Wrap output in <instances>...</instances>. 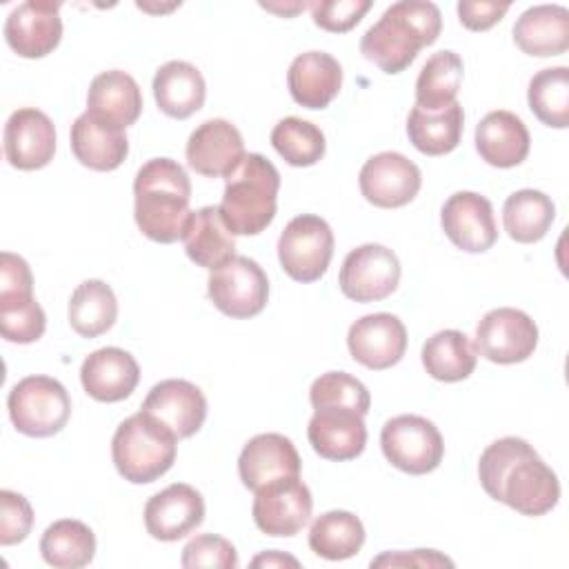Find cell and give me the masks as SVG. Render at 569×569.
Returning <instances> with one entry per match:
<instances>
[{
  "label": "cell",
  "mask_w": 569,
  "mask_h": 569,
  "mask_svg": "<svg viewBox=\"0 0 569 569\" xmlns=\"http://www.w3.org/2000/svg\"><path fill=\"white\" fill-rule=\"evenodd\" d=\"M118 318V300L113 289L98 278L80 282L69 298V325L82 338L107 333Z\"/></svg>",
  "instance_id": "33"
},
{
  "label": "cell",
  "mask_w": 569,
  "mask_h": 569,
  "mask_svg": "<svg viewBox=\"0 0 569 569\" xmlns=\"http://www.w3.org/2000/svg\"><path fill=\"white\" fill-rule=\"evenodd\" d=\"M531 113L547 127H569V69L549 67L533 73L527 89Z\"/></svg>",
  "instance_id": "38"
},
{
  "label": "cell",
  "mask_w": 569,
  "mask_h": 569,
  "mask_svg": "<svg viewBox=\"0 0 569 569\" xmlns=\"http://www.w3.org/2000/svg\"><path fill=\"white\" fill-rule=\"evenodd\" d=\"M538 347V325L529 313L498 307L482 316L476 327V351L496 365L525 362Z\"/></svg>",
  "instance_id": "12"
},
{
  "label": "cell",
  "mask_w": 569,
  "mask_h": 569,
  "mask_svg": "<svg viewBox=\"0 0 569 569\" xmlns=\"http://www.w3.org/2000/svg\"><path fill=\"white\" fill-rule=\"evenodd\" d=\"M462 58L449 49L433 53L416 80V104L425 111H440L456 102L462 82Z\"/></svg>",
  "instance_id": "37"
},
{
  "label": "cell",
  "mask_w": 569,
  "mask_h": 569,
  "mask_svg": "<svg viewBox=\"0 0 569 569\" xmlns=\"http://www.w3.org/2000/svg\"><path fill=\"white\" fill-rule=\"evenodd\" d=\"M440 29L442 16L433 2L400 0L365 31L360 53L380 71L396 76L416 60L422 47L438 40Z\"/></svg>",
  "instance_id": "3"
},
{
  "label": "cell",
  "mask_w": 569,
  "mask_h": 569,
  "mask_svg": "<svg viewBox=\"0 0 569 569\" xmlns=\"http://www.w3.org/2000/svg\"><path fill=\"white\" fill-rule=\"evenodd\" d=\"M204 520V500L187 482H173L153 493L144 505L147 533L162 542H176L198 529Z\"/></svg>",
  "instance_id": "17"
},
{
  "label": "cell",
  "mask_w": 569,
  "mask_h": 569,
  "mask_svg": "<svg viewBox=\"0 0 569 569\" xmlns=\"http://www.w3.org/2000/svg\"><path fill=\"white\" fill-rule=\"evenodd\" d=\"M44 329L47 316L33 293H0V333L7 342H36Z\"/></svg>",
  "instance_id": "40"
},
{
  "label": "cell",
  "mask_w": 569,
  "mask_h": 569,
  "mask_svg": "<svg viewBox=\"0 0 569 569\" xmlns=\"http://www.w3.org/2000/svg\"><path fill=\"white\" fill-rule=\"evenodd\" d=\"M280 173L262 153H244L224 178L220 216L233 236H258L276 218Z\"/></svg>",
  "instance_id": "4"
},
{
  "label": "cell",
  "mask_w": 569,
  "mask_h": 569,
  "mask_svg": "<svg viewBox=\"0 0 569 569\" xmlns=\"http://www.w3.org/2000/svg\"><path fill=\"white\" fill-rule=\"evenodd\" d=\"M400 273V260L389 247L367 242L345 256L338 284L353 302H378L398 289Z\"/></svg>",
  "instance_id": "10"
},
{
  "label": "cell",
  "mask_w": 569,
  "mask_h": 569,
  "mask_svg": "<svg viewBox=\"0 0 569 569\" xmlns=\"http://www.w3.org/2000/svg\"><path fill=\"white\" fill-rule=\"evenodd\" d=\"M69 140L76 160L93 171H113L124 162L129 153L124 129L104 122L89 111L73 120Z\"/></svg>",
  "instance_id": "25"
},
{
  "label": "cell",
  "mask_w": 569,
  "mask_h": 569,
  "mask_svg": "<svg viewBox=\"0 0 569 569\" xmlns=\"http://www.w3.org/2000/svg\"><path fill=\"white\" fill-rule=\"evenodd\" d=\"M60 2L29 0L7 16L4 40L20 58H44L60 44Z\"/></svg>",
  "instance_id": "19"
},
{
  "label": "cell",
  "mask_w": 569,
  "mask_h": 569,
  "mask_svg": "<svg viewBox=\"0 0 569 569\" xmlns=\"http://www.w3.org/2000/svg\"><path fill=\"white\" fill-rule=\"evenodd\" d=\"M287 87L296 104L305 109H325L340 93L342 67L327 51L300 53L289 64Z\"/></svg>",
  "instance_id": "24"
},
{
  "label": "cell",
  "mask_w": 569,
  "mask_h": 569,
  "mask_svg": "<svg viewBox=\"0 0 569 569\" xmlns=\"http://www.w3.org/2000/svg\"><path fill=\"white\" fill-rule=\"evenodd\" d=\"M207 293L220 313L244 320L267 307L269 280L256 260L233 256L209 273Z\"/></svg>",
  "instance_id": "9"
},
{
  "label": "cell",
  "mask_w": 569,
  "mask_h": 569,
  "mask_svg": "<svg viewBox=\"0 0 569 569\" xmlns=\"http://www.w3.org/2000/svg\"><path fill=\"white\" fill-rule=\"evenodd\" d=\"M40 553L44 562L56 569H80L96 556V536L82 520L62 518L44 529Z\"/></svg>",
  "instance_id": "35"
},
{
  "label": "cell",
  "mask_w": 569,
  "mask_h": 569,
  "mask_svg": "<svg viewBox=\"0 0 569 569\" xmlns=\"http://www.w3.org/2000/svg\"><path fill=\"white\" fill-rule=\"evenodd\" d=\"M87 111L104 122L127 129L142 113V93L138 82L120 69L98 73L87 91Z\"/></svg>",
  "instance_id": "29"
},
{
  "label": "cell",
  "mask_w": 569,
  "mask_h": 569,
  "mask_svg": "<svg viewBox=\"0 0 569 569\" xmlns=\"http://www.w3.org/2000/svg\"><path fill=\"white\" fill-rule=\"evenodd\" d=\"M380 447L396 469L411 476L431 473L445 458V440L438 427L416 413L387 420L380 431Z\"/></svg>",
  "instance_id": "7"
},
{
  "label": "cell",
  "mask_w": 569,
  "mask_h": 569,
  "mask_svg": "<svg viewBox=\"0 0 569 569\" xmlns=\"http://www.w3.org/2000/svg\"><path fill=\"white\" fill-rule=\"evenodd\" d=\"M271 144L278 156L291 167H311L322 160L327 142L320 127L309 120L289 116L271 131Z\"/></svg>",
  "instance_id": "39"
},
{
  "label": "cell",
  "mask_w": 569,
  "mask_h": 569,
  "mask_svg": "<svg viewBox=\"0 0 569 569\" xmlns=\"http://www.w3.org/2000/svg\"><path fill=\"white\" fill-rule=\"evenodd\" d=\"M485 493L522 516H545L560 500L556 471L522 438L507 436L491 442L478 460Z\"/></svg>",
  "instance_id": "1"
},
{
  "label": "cell",
  "mask_w": 569,
  "mask_h": 569,
  "mask_svg": "<svg viewBox=\"0 0 569 569\" xmlns=\"http://www.w3.org/2000/svg\"><path fill=\"white\" fill-rule=\"evenodd\" d=\"M516 47L536 58L560 56L569 49V11L560 4H536L513 24Z\"/></svg>",
  "instance_id": "27"
},
{
  "label": "cell",
  "mask_w": 569,
  "mask_h": 569,
  "mask_svg": "<svg viewBox=\"0 0 569 569\" xmlns=\"http://www.w3.org/2000/svg\"><path fill=\"white\" fill-rule=\"evenodd\" d=\"M138 380L140 367L136 358L120 347L96 349L80 367L82 389L98 402H120L129 398Z\"/></svg>",
  "instance_id": "22"
},
{
  "label": "cell",
  "mask_w": 569,
  "mask_h": 569,
  "mask_svg": "<svg viewBox=\"0 0 569 569\" xmlns=\"http://www.w3.org/2000/svg\"><path fill=\"white\" fill-rule=\"evenodd\" d=\"M333 256V231L329 222L313 213L296 216L278 238V260L296 282L320 280Z\"/></svg>",
  "instance_id": "8"
},
{
  "label": "cell",
  "mask_w": 569,
  "mask_h": 569,
  "mask_svg": "<svg viewBox=\"0 0 569 569\" xmlns=\"http://www.w3.org/2000/svg\"><path fill=\"white\" fill-rule=\"evenodd\" d=\"M313 24L329 33L351 31L371 9L369 0H316L309 4Z\"/></svg>",
  "instance_id": "43"
},
{
  "label": "cell",
  "mask_w": 569,
  "mask_h": 569,
  "mask_svg": "<svg viewBox=\"0 0 569 569\" xmlns=\"http://www.w3.org/2000/svg\"><path fill=\"white\" fill-rule=\"evenodd\" d=\"M33 527V509L22 493L11 489L0 491V545L11 547L22 542Z\"/></svg>",
  "instance_id": "44"
},
{
  "label": "cell",
  "mask_w": 569,
  "mask_h": 569,
  "mask_svg": "<svg viewBox=\"0 0 569 569\" xmlns=\"http://www.w3.org/2000/svg\"><path fill=\"white\" fill-rule=\"evenodd\" d=\"M453 567V560L433 551V549H416L411 553H382L371 560V567Z\"/></svg>",
  "instance_id": "47"
},
{
  "label": "cell",
  "mask_w": 569,
  "mask_h": 569,
  "mask_svg": "<svg viewBox=\"0 0 569 569\" xmlns=\"http://www.w3.org/2000/svg\"><path fill=\"white\" fill-rule=\"evenodd\" d=\"M178 451V436L142 409L124 418L111 438L118 473L133 485H149L164 476Z\"/></svg>",
  "instance_id": "5"
},
{
  "label": "cell",
  "mask_w": 569,
  "mask_h": 569,
  "mask_svg": "<svg viewBox=\"0 0 569 569\" xmlns=\"http://www.w3.org/2000/svg\"><path fill=\"white\" fill-rule=\"evenodd\" d=\"M253 493V522L267 536L291 538L300 533L311 518L313 498L300 476L271 480Z\"/></svg>",
  "instance_id": "11"
},
{
  "label": "cell",
  "mask_w": 569,
  "mask_h": 569,
  "mask_svg": "<svg viewBox=\"0 0 569 569\" xmlns=\"http://www.w3.org/2000/svg\"><path fill=\"white\" fill-rule=\"evenodd\" d=\"M13 427L31 438H49L62 431L71 416V398L62 382L49 376L18 380L7 398Z\"/></svg>",
  "instance_id": "6"
},
{
  "label": "cell",
  "mask_w": 569,
  "mask_h": 569,
  "mask_svg": "<svg viewBox=\"0 0 569 569\" xmlns=\"http://www.w3.org/2000/svg\"><path fill=\"white\" fill-rule=\"evenodd\" d=\"M307 438L313 451L325 460H353L367 447L365 416L342 407L313 409L307 427Z\"/></svg>",
  "instance_id": "21"
},
{
  "label": "cell",
  "mask_w": 569,
  "mask_h": 569,
  "mask_svg": "<svg viewBox=\"0 0 569 569\" xmlns=\"http://www.w3.org/2000/svg\"><path fill=\"white\" fill-rule=\"evenodd\" d=\"M300 467L298 449L282 433L253 436L238 458V476L251 491L284 476H300Z\"/></svg>",
  "instance_id": "23"
},
{
  "label": "cell",
  "mask_w": 569,
  "mask_h": 569,
  "mask_svg": "<svg viewBox=\"0 0 569 569\" xmlns=\"http://www.w3.org/2000/svg\"><path fill=\"white\" fill-rule=\"evenodd\" d=\"M187 164L204 178H227L244 158L242 133L224 118L198 124L184 147Z\"/></svg>",
  "instance_id": "18"
},
{
  "label": "cell",
  "mask_w": 569,
  "mask_h": 569,
  "mask_svg": "<svg viewBox=\"0 0 569 569\" xmlns=\"http://www.w3.org/2000/svg\"><path fill=\"white\" fill-rule=\"evenodd\" d=\"M556 218L553 200L538 189H520L502 204V224L511 240L533 244L542 240Z\"/></svg>",
  "instance_id": "34"
},
{
  "label": "cell",
  "mask_w": 569,
  "mask_h": 569,
  "mask_svg": "<svg viewBox=\"0 0 569 569\" xmlns=\"http://www.w3.org/2000/svg\"><path fill=\"white\" fill-rule=\"evenodd\" d=\"M253 567H300V562L293 556H287L282 551H264L251 560Z\"/></svg>",
  "instance_id": "48"
},
{
  "label": "cell",
  "mask_w": 569,
  "mask_h": 569,
  "mask_svg": "<svg viewBox=\"0 0 569 569\" xmlns=\"http://www.w3.org/2000/svg\"><path fill=\"white\" fill-rule=\"evenodd\" d=\"M365 545L362 520L342 509L327 511L311 522L309 549L325 560H347L353 558Z\"/></svg>",
  "instance_id": "36"
},
{
  "label": "cell",
  "mask_w": 569,
  "mask_h": 569,
  "mask_svg": "<svg viewBox=\"0 0 569 569\" xmlns=\"http://www.w3.org/2000/svg\"><path fill=\"white\" fill-rule=\"evenodd\" d=\"M358 184L369 204L380 209H398L418 196L422 173L407 156L398 151H382L362 164Z\"/></svg>",
  "instance_id": "13"
},
{
  "label": "cell",
  "mask_w": 569,
  "mask_h": 569,
  "mask_svg": "<svg viewBox=\"0 0 569 569\" xmlns=\"http://www.w3.org/2000/svg\"><path fill=\"white\" fill-rule=\"evenodd\" d=\"M142 411L169 427L178 440L200 431L207 418V398L189 380L169 378L153 385L142 402Z\"/></svg>",
  "instance_id": "20"
},
{
  "label": "cell",
  "mask_w": 569,
  "mask_h": 569,
  "mask_svg": "<svg viewBox=\"0 0 569 569\" xmlns=\"http://www.w3.org/2000/svg\"><path fill=\"white\" fill-rule=\"evenodd\" d=\"M153 98L158 109L176 120L193 116L207 98L200 69L187 60H169L153 76Z\"/></svg>",
  "instance_id": "28"
},
{
  "label": "cell",
  "mask_w": 569,
  "mask_h": 569,
  "mask_svg": "<svg viewBox=\"0 0 569 569\" xmlns=\"http://www.w3.org/2000/svg\"><path fill=\"white\" fill-rule=\"evenodd\" d=\"M191 182L182 164L171 158L147 160L133 180V218L142 236L171 244L182 240L191 220Z\"/></svg>",
  "instance_id": "2"
},
{
  "label": "cell",
  "mask_w": 569,
  "mask_h": 569,
  "mask_svg": "<svg viewBox=\"0 0 569 569\" xmlns=\"http://www.w3.org/2000/svg\"><path fill=\"white\" fill-rule=\"evenodd\" d=\"M2 144L4 158L11 167L20 171H36L53 160L56 127L44 111L22 107L9 116Z\"/></svg>",
  "instance_id": "16"
},
{
  "label": "cell",
  "mask_w": 569,
  "mask_h": 569,
  "mask_svg": "<svg viewBox=\"0 0 569 569\" xmlns=\"http://www.w3.org/2000/svg\"><path fill=\"white\" fill-rule=\"evenodd\" d=\"M529 129L511 111H491L476 127V151L491 167H518L529 156Z\"/></svg>",
  "instance_id": "26"
},
{
  "label": "cell",
  "mask_w": 569,
  "mask_h": 569,
  "mask_svg": "<svg viewBox=\"0 0 569 569\" xmlns=\"http://www.w3.org/2000/svg\"><path fill=\"white\" fill-rule=\"evenodd\" d=\"M509 11V2H458V20L469 31H487Z\"/></svg>",
  "instance_id": "45"
},
{
  "label": "cell",
  "mask_w": 569,
  "mask_h": 569,
  "mask_svg": "<svg viewBox=\"0 0 569 569\" xmlns=\"http://www.w3.org/2000/svg\"><path fill=\"white\" fill-rule=\"evenodd\" d=\"M440 224L451 244L467 253H482L498 240L493 207L476 191L451 193L440 209Z\"/></svg>",
  "instance_id": "14"
},
{
  "label": "cell",
  "mask_w": 569,
  "mask_h": 569,
  "mask_svg": "<svg viewBox=\"0 0 569 569\" xmlns=\"http://www.w3.org/2000/svg\"><path fill=\"white\" fill-rule=\"evenodd\" d=\"M309 400L313 409L342 407L353 409L360 416H367L371 407V396L367 387L347 371H327L316 378L309 389Z\"/></svg>",
  "instance_id": "41"
},
{
  "label": "cell",
  "mask_w": 569,
  "mask_h": 569,
  "mask_svg": "<svg viewBox=\"0 0 569 569\" xmlns=\"http://www.w3.org/2000/svg\"><path fill=\"white\" fill-rule=\"evenodd\" d=\"M478 351L469 336L458 329L436 331L422 345V367L440 382H460L476 369Z\"/></svg>",
  "instance_id": "32"
},
{
  "label": "cell",
  "mask_w": 569,
  "mask_h": 569,
  "mask_svg": "<svg viewBox=\"0 0 569 569\" xmlns=\"http://www.w3.org/2000/svg\"><path fill=\"white\" fill-rule=\"evenodd\" d=\"M180 565L184 569L196 567H216V569H236L238 567V551L236 547L216 533H200L191 538L184 549Z\"/></svg>",
  "instance_id": "42"
},
{
  "label": "cell",
  "mask_w": 569,
  "mask_h": 569,
  "mask_svg": "<svg viewBox=\"0 0 569 569\" xmlns=\"http://www.w3.org/2000/svg\"><path fill=\"white\" fill-rule=\"evenodd\" d=\"M0 293H33L31 269L18 253H0Z\"/></svg>",
  "instance_id": "46"
},
{
  "label": "cell",
  "mask_w": 569,
  "mask_h": 569,
  "mask_svg": "<svg viewBox=\"0 0 569 569\" xmlns=\"http://www.w3.org/2000/svg\"><path fill=\"white\" fill-rule=\"evenodd\" d=\"M182 242L189 260L209 271L236 256L233 233L227 229L218 207H200L193 211Z\"/></svg>",
  "instance_id": "30"
},
{
  "label": "cell",
  "mask_w": 569,
  "mask_h": 569,
  "mask_svg": "<svg viewBox=\"0 0 569 569\" xmlns=\"http://www.w3.org/2000/svg\"><path fill=\"white\" fill-rule=\"evenodd\" d=\"M462 129L465 111L460 102L440 111H425L416 104L407 118L409 142L425 156L451 153L460 144Z\"/></svg>",
  "instance_id": "31"
},
{
  "label": "cell",
  "mask_w": 569,
  "mask_h": 569,
  "mask_svg": "<svg viewBox=\"0 0 569 569\" xmlns=\"http://www.w3.org/2000/svg\"><path fill=\"white\" fill-rule=\"evenodd\" d=\"M347 347L356 362L382 371L402 360L407 351V329L393 313H369L349 327Z\"/></svg>",
  "instance_id": "15"
}]
</instances>
